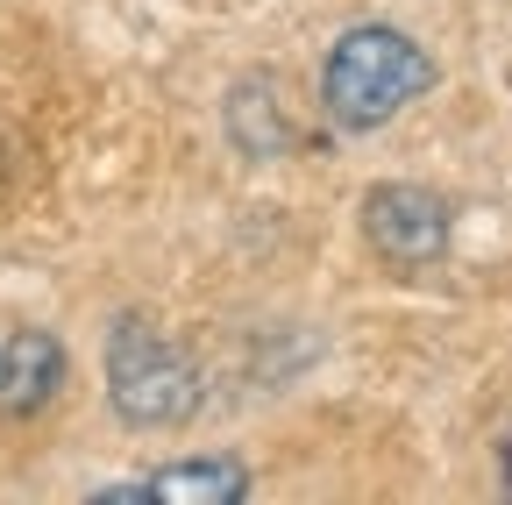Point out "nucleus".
Returning <instances> with one entry per match:
<instances>
[{"mask_svg":"<svg viewBox=\"0 0 512 505\" xmlns=\"http://www.w3.org/2000/svg\"><path fill=\"white\" fill-rule=\"evenodd\" d=\"M363 235L384 264L420 271L448 249V207L427 193V185H370L363 193Z\"/></svg>","mask_w":512,"mask_h":505,"instance_id":"obj_3","label":"nucleus"},{"mask_svg":"<svg viewBox=\"0 0 512 505\" xmlns=\"http://www.w3.org/2000/svg\"><path fill=\"white\" fill-rule=\"evenodd\" d=\"M434 86V57L406 36V29H384V22H363L349 29L328 65H320V107H328L335 129L363 136V129H384L406 100H420Z\"/></svg>","mask_w":512,"mask_h":505,"instance_id":"obj_1","label":"nucleus"},{"mask_svg":"<svg viewBox=\"0 0 512 505\" xmlns=\"http://www.w3.org/2000/svg\"><path fill=\"white\" fill-rule=\"evenodd\" d=\"M64 385V342L43 335V328H15L0 342V413L8 420H29L57 399Z\"/></svg>","mask_w":512,"mask_h":505,"instance_id":"obj_4","label":"nucleus"},{"mask_svg":"<svg viewBox=\"0 0 512 505\" xmlns=\"http://www.w3.org/2000/svg\"><path fill=\"white\" fill-rule=\"evenodd\" d=\"M107 399L128 427H178L200 413V370L164 328H150L143 313H121L107 335Z\"/></svg>","mask_w":512,"mask_h":505,"instance_id":"obj_2","label":"nucleus"},{"mask_svg":"<svg viewBox=\"0 0 512 505\" xmlns=\"http://www.w3.org/2000/svg\"><path fill=\"white\" fill-rule=\"evenodd\" d=\"M242 491H249V470L228 456L171 463V470H150L143 484H121V498H178V505H235Z\"/></svg>","mask_w":512,"mask_h":505,"instance_id":"obj_5","label":"nucleus"}]
</instances>
